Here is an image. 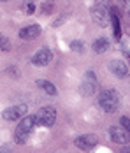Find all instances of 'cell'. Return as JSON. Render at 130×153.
I'll list each match as a JSON object with an SVG mask.
<instances>
[{
    "mask_svg": "<svg viewBox=\"0 0 130 153\" xmlns=\"http://www.w3.org/2000/svg\"><path fill=\"white\" fill-rule=\"evenodd\" d=\"M33 127H35V116L33 114L23 116V120L18 123V127L14 130V143L25 144L28 141V136H30V132L33 130Z\"/></svg>",
    "mask_w": 130,
    "mask_h": 153,
    "instance_id": "6da1fadb",
    "label": "cell"
},
{
    "mask_svg": "<svg viewBox=\"0 0 130 153\" xmlns=\"http://www.w3.org/2000/svg\"><path fill=\"white\" fill-rule=\"evenodd\" d=\"M99 106L105 113H114L120 109V95L116 90H104L99 93Z\"/></svg>",
    "mask_w": 130,
    "mask_h": 153,
    "instance_id": "7a4b0ae2",
    "label": "cell"
},
{
    "mask_svg": "<svg viewBox=\"0 0 130 153\" xmlns=\"http://www.w3.org/2000/svg\"><path fill=\"white\" fill-rule=\"evenodd\" d=\"M55 122H56V111H55V107H51V106L42 107V109L35 114V125L53 127Z\"/></svg>",
    "mask_w": 130,
    "mask_h": 153,
    "instance_id": "3957f363",
    "label": "cell"
},
{
    "mask_svg": "<svg viewBox=\"0 0 130 153\" xmlns=\"http://www.w3.org/2000/svg\"><path fill=\"white\" fill-rule=\"evenodd\" d=\"M91 18H93V21H95L97 25H100L102 28L109 25V13H107V7H105L104 4H100V2L91 7Z\"/></svg>",
    "mask_w": 130,
    "mask_h": 153,
    "instance_id": "277c9868",
    "label": "cell"
},
{
    "mask_svg": "<svg viewBox=\"0 0 130 153\" xmlns=\"http://www.w3.org/2000/svg\"><path fill=\"white\" fill-rule=\"evenodd\" d=\"M27 111H28V107L25 106V104L11 106V107H7V109H4L2 118H4L5 122H16V120H19L21 116H25V114H27Z\"/></svg>",
    "mask_w": 130,
    "mask_h": 153,
    "instance_id": "5b68a950",
    "label": "cell"
},
{
    "mask_svg": "<svg viewBox=\"0 0 130 153\" xmlns=\"http://www.w3.org/2000/svg\"><path fill=\"white\" fill-rule=\"evenodd\" d=\"M109 137L118 144H129L130 143V132L125 130L121 125H113L109 127Z\"/></svg>",
    "mask_w": 130,
    "mask_h": 153,
    "instance_id": "8992f818",
    "label": "cell"
},
{
    "mask_svg": "<svg viewBox=\"0 0 130 153\" xmlns=\"http://www.w3.org/2000/svg\"><path fill=\"white\" fill-rule=\"evenodd\" d=\"M53 58V55H51V51H49V48H41L33 56H32V63L35 65V67H46L49 62Z\"/></svg>",
    "mask_w": 130,
    "mask_h": 153,
    "instance_id": "52a82bcc",
    "label": "cell"
},
{
    "mask_svg": "<svg viewBox=\"0 0 130 153\" xmlns=\"http://www.w3.org/2000/svg\"><path fill=\"white\" fill-rule=\"evenodd\" d=\"M74 143H76V146H77L79 150L90 152L91 148H95V146H97L99 139H97V136H93V134H85V136H79Z\"/></svg>",
    "mask_w": 130,
    "mask_h": 153,
    "instance_id": "ba28073f",
    "label": "cell"
},
{
    "mask_svg": "<svg viewBox=\"0 0 130 153\" xmlns=\"http://www.w3.org/2000/svg\"><path fill=\"white\" fill-rule=\"evenodd\" d=\"M97 92V79H95V74L90 71L86 72V79L83 81V85H81V95H93V93Z\"/></svg>",
    "mask_w": 130,
    "mask_h": 153,
    "instance_id": "9c48e42d",
    "label": "cell"
},
{
    "mask_svg": "<svg viewBox=\"0 0 130 153\" xmlns=\"http://www.w3.org/2000/svg\"><path fill=\"white\" fill-rule=\"evenodd\" d=\"M41 35V27L39 25H30V27H25L19 30V37L23 41H32V39H37Z\"/></svg>",
    "mask_w": 130,
    "mask_h": 153,
    "instance_id": "30bf717a",
    "label": "cell"
},
{
    "mask_svg": "<svg viewBox=\"0 0 130 153\" xmlns=\"http://www.w3.org/2000/svg\"><path fill=\"white\" fill-rule=\"evenodd\" d=\"M109 71H111L113 74H116L118 77H123V76L129 74V65L121 60H113L109 63Z\"/></svg>",
    "mask_w": 130,
    "mask_h": 153,
    "instance_id": "8fae6325",
    "label": "cell"
},
{
    "mask_svg": "<svg viewBox=\"0 0 130 153\" xmlns=\"http://www.w3.org/2000/svg\"><path fill=\"white\" fill-rule=\"evenodd\" d=\"M109 21L113 23V30H114V39H121V30H120V18L116 14V11L111 9V13H109Z\"/></svg>",
    "mask_w": 130,
    "mask_h": 153,
    "instance_id": "7c38bea8",
    "label": "cell"
},
{
    "mask_svg": "<svg viewBox=\"0 0 130 153\" xmlns=\"http://www.w3.org/2000/svg\"><path fill=\"white\" fill-rule=\"evenodd\" d=\"M37 85L44 90V93H48V95H51V97H53V95H58V90L53 83H49V81H46V79H39Z\"/></svg>",
    "mask_w": 130,
    "mask_h": 153,
    "instance_id": "4fadbf2b",
    "label": "cell"
},
{
    "mask_svg": "<svg viewBox=\"0 0 130 153\" xmlns=\"http://www.w3.org/2000/svg\"><path fill=\"white\" fill-rule=\"evenodd\" d=\"M107 49H109V41L104 39V37H100L99 41L93 42V51H95V53H105Z\"/></svg>",
    "mask_w": 130,
    "mask_h": 153,
    "instance_id": "5bb4252c",
    "label": "cell"
},
{
    "mask_svg": "<svg viewBox=\"0 0 130 153\" xmlns=\"http://www.w3.org/2000/svg\"><path fill=\"white\" fill-rule=\"evenodd\" d=\"M53 9H55V2H53V0H46L42 5H41L42 14H51V13H53Z\"/></svg>",
    "mask_w": 130,
    "mask_h": 153,
    "instance_id": "9a60e30c",
    "label": "cell"
},
{
    "mask_svg": "<svg viewBox=\"0 0 130 153\" xmlns=\"http://www.w3.org/2000/svg\"><path fill=\"white\" fill-rule=\"evenodd\" d=\"M0 51H5V53L11 51V42H9V39H7L5 35H2V33H0Z\"/></svg>",
    "mask_w": 130,
    "mask_h": 153,
    "instance_id": "2e32d148",
    "label": "cell"
},
{
    "mask_svg": "<svg viewBox=\"0 0 130 153\" xmlns=\"http://www.w3.org/2000/svg\"><path fill=\"white\" fill-rule=\"evenodd\" d=\"M71 49L76 51V53H83V51H85V46H83V42H79V41H72V42H71Z\"/></svg>",
    "mask_w": 130,
    "mask_h": 153,
    "instance_id": "e0dca14e",
    "label": "cell"
},
{
    "mask_svg": "<svg viewBox=\"0 0 130 153\" xmlns=\"http://www.w3.org/2000/svg\"><path fill=\"white\" fill-rule=\"evenodd\" d=\"M120 122H121V127H123L125 130H129V132H130V118H127V116H121V120H120Z\"/></svg>",
    "mask_w": 130,
    "mask_h": 153,
    "instance_id": "ac0fdd59",
    "label": "cell"
},
{
    "mask_svg": "<svg viewBox=\"0 0 130 153\" xmlns=\"http://www.w3.org/2000/svg\"><path fill=\"white\" fill-rule=\"evenodd\" d=\"M27 13H28V14H33V13H35V5H33L32 2L27 4Z\"/></svg>",
    "mask_w": 130,
    "mask_h": 153,
    "instance_id": "d6986e66",
    "label": "cell"
},
{
    "mask_svg": "<svg viewBox=\"0 0 130 153\" xmlns=\"http://www.w3.org/2000/svg\"><path fill=\"white\" fill-rule=\"evenodd\" d=\"M123 2V5H125V13L130 16V0H121Z\"/></svg>",
    "mask_w": 130,
    "mask_h": 153,
    "instance_id": "ffe728a7",
    "label": "cell"
},
{
    "mask_svg": "<svg viewBox=\"0 0 130 153\" xmlns=\"http://www.w3.org/2000/svg\"><path fill=\"white\" fill-rule=\"evenodd\" d=\"M125 152H129V153H130V146H127V150H125Z\"/></svg>",
    "mask_w": 130,
    "mask_h": 153,
    "instance_id": "44dd1931",
    "label": "cell"
},
{
    "mask_svg": "<svg viewBox=\"0 0 130 153\" xmlns=\"http://www.w3.org/2000/svg\"><path fill=\"white\" fill-rule=\"evenodd\" d=\"M2 2H7V0H2Z\"/></svg>",
    "mask_w": 130,
    "mask_h": 153,
    "instance_id": "7402d4cb",
    "label": "cell"
}]
</instances>
